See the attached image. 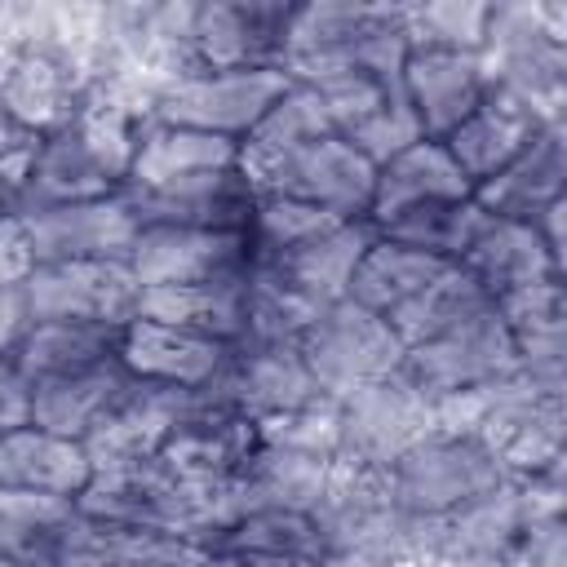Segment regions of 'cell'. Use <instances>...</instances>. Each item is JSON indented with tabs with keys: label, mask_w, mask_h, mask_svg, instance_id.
<instances>
[{
	"label": "cell",
	"mask_w": 567,
	"mask_h": 567,
	"mask_svg": "<svg viewBox=\"0 0 567 567\" xmlns=\"http://www.w3.org/2000/svg\"><path fill=\"white\" fill-rule=\"evenodd\" d=\"M75 509L97 523H120L137 532H159L177 536L190 545L213 549L221 532L244 514L235 483H190L173 470H164L155 456L151 461H128V465H102L75 496Z\"/></svg>",
	"instance_id": "6da1fadb"
},
{
	"label": "cell",
	"mask_w": 567,
	"mask_h": 567,
	"mask_svg": "<svg viewBox=\"0 0 567 567\" xmlns=\"http://www.w3.org/2000/svg\"><path fill=\"white\" fill-rule=\"evenodd\" d=\"M408 18L403 4L372 0H310L292 9L284 71L297 84H319L337 75H368L399 84L408 62Z\"/></svg>",
	"instance_id": "7a4b0ae2"
},
{
	"label": "cell",
	"mask_w": 567,
	"mask_h": 567,
	"mask_svg": "<svg viewBox=\"0 0 567 567\" xmlns=\"http://www.w3.org/2000/svg\"><path fill=\"white\" fill-rule=\"evenodd\" d=\"M142 124L146 120L133 115L128 106L93 93L89 111L75 124L35 142V159H31V177H27V195H22L18 217H27L35 208L89 204V199L120 195L128 182V164H133V146H137Z\"/></svg>",
	"instance_id": "3957f363"
},
{
	"label": "cell",
	"mask_w": 567,
	"mask_h": 567,
	"mask_svg": "<svg viewBox=\"0 0 567 567\" xmlns=\"http://www.w3.org/2000/svg\"><path fill=\"white\" fill-rule=\"evenodd\" d=\"M93 58L89 31L66 35L53 22L13 35V49L0 58V115L22 137H53L75 124L93 102Z\"/></svg>",
	"instance_id": "277c9868"
},
{
	"label": "cell",
	"mask_w": 567,
	"mask_h": 567,
	"mask_svg": "<svg viewBox=\"0 0 567 567\" xmlns=\"http://www.w3.org/2000/svg\"><path fill=\"white\" fill-rule=\"evenodd\" d=\"M328 567H421L425 523L385 487V474L337 465L328 492L310 509Z\"/></svg>",
	"instance_id": "5b68a950"
},
{
	"label": "cell",
	"mask_w": 567,
	"mask_h": 567,
	"mask_svg": "<svg viewBox=\"0 0 567 567\" xmlns=\"http://www.w3.org/2000/svg\"><path fill=\"white\" fill-rule=\"evenodd\" d=\"M492 89L523 102L545 124H563L567 106V4H492L483 35Z\"/></svg>",
	"instance_id": "8992f818"
},
{
	"label": "cell",
	"mask_w": 567,
	"mask_h": 567,
	"mask_svg": "<svg viewBox=\"0 0 567 567\" xmlns=\"http://www.w3.org/2000/svg\"><path fill=\"white\" fill-rule=\"evenodd\" d=\"M563 509V474L514 478L434 523H425L421 567H505L527 523Z\"/></svg>",
	"instance_id": "52a82bcc"
},
{
	"label": "cell",
	"mask_w": 567,
	"mask_h": 567,
	"mask_svg": "<svg viewBox=\"0 0 567 567\" xmlns=\"http://www.w3.org/2000/svg\"><path fill=\"white\" fill-rule=\"evenodd\" d=\"M505 483H514V474L478 434L465 430H434L385 470L390 496L421 523H434Z\"/></svg>",
	"instance_id": "ba28073f"
},
{
	"label": "cell",
	"mask_w": 567,
	"mask_h": 567,
	"mask_svg": "<svg viewBox=\"0 0 567 567\" xmlns=\"http://www.w3.org/2000/svg\"><path fill=\"white\" fill-rule=\"evenodd\" d=\"M439 430V408L403 372L350 390L332 403V456L350 470L385 474L412 443Z\"/></svg>",
	"instance_id": "9c48e42d"
},
{
	"label": "cell",
	"mask_w": 567,
	"mask_h": 567,
	"mask_svg": "<svg viewBox=\"0 0 567 567\" xmlns=\"http://www.w3.org/2000/svg\"><path fill=\"white\" fill-rule=\"evenodd\" d=\"M297 350H301V363L310 368V377L328 403L346 399L359 385L394 377L403 368V354H408L403 341L394 337L390 319L354 306L350 297L323 306L310 319V328L301 332Z\"/></svg>",
	"instance_id": "30bf717a"
},
{
	"label": "cell",
	"mask_w": 567,
	"mask_h": 567,
	"mask_svg": "<svg viewBox=\"0 0 567 567\" xmlns=\"http://www.w3.org/2000/svg\"><path fill=\"white\" fill-rule=\"evenodd\" d=\"M288 84V71H182L151 97V120L244 142Z\"/></svg>",
	"instance_id": "8fae6325"
},
{
	"label": "cell",
	"mask_w": 567,
	"mask_h": 567,
	"mask_svg": "<svg viewBox=\"0 0 567 567\" xmlns=\"http://www.w3.org/2000/svg\"><path fill=\"white\" fill-rule=\"evenodd\" d=\"M292 9L284 0L190 4L186 71H284Z\"/></svg>",
	"instance_id": "7c38bea8"
},
{
	"label": "cell",
	"mask_w": 567,
	"mask_h": 567,
	"mask_svg": "<svg viewBox=\"0 0 567 567\" xmlns=\"http://www.w3.org/2000/svg\"><path fill=\"white\" fill-rule=\"evenodd\" d=\"M27 323H111L137 315V279L128 261H44L22 275Z\"/></svg>",
	"instance_id": "4fadbf2b"
},
{
	"label": "cell",
	"mask_w": 567,
	"mask_h": 567,
	"mask_svg": "<svg viewBox=\"0 0 567 567\" xmlns=\"http://www.w3.org/2000/svg\"><path fill=\"white\" fill-rule=\"evenodd\" d=\"M399 372L430 399L474 394V390H492L518 372V346L492 306L487 315H478L425 346H412L403 354Z\"/></svg>",
	"instance_id": "5bb4252c"
},
{
	"label": "cell",
	"mask_w": 567,
	"mask_h": 567,
	"mask_svg": "<svg viewBox=\"0 0 567 567\" xmlns=\"http://www.w3.org/2000/svg\"><path fill=\"white\" fill-rule=\"evenodd\" d=\"M213 399L248 421H279L292 412L323 408L328 399L319 394L310 368L301 363L297 346H230L221 372L208 381Z\"/></svg>",
	"instance_id": "9a60e30c"
},
{
	"label": "cell",
	"mask_w": 567,
	"mask_h": 567,
	"mask_svg": "<svg viewBox=\"0 0 567 567\" xmlns=\"http://www.w3.org/2000/svg\"><path fill=\"white\" fill-rule=\"evenodd\" d=\"M372 190H377V168L337 133L292 151L257 186V195H288L332 213L337 221H368Z\"/></svg>",
	"instance_id": "2e32d148"
},
{
	"label": "cell",
	"mask_w": 567,
	"mask_h": 567,
	"mask_svg": "<svg viewBox=\"0 0 567 567\" xmlns=\"http://www.w3.org/2000/svg\"><path fill=\"white\" fill-rule=\"evenodd\" d=\"M18 221H22L31 266H44V261H128L137 230H142L124 190L111 199L35 208Z\"/></svg>",
	"instance_id": "e0dca14e"
},
{
	"label": "cell",
	"mask_w": 567,
	"mask_h": 567,
	"mask_svg": "<svg viewBox=\"0 0 567 567\" xmlns=\"http://www.w3.org/2000/svg\"><path fill=\"white\" fill-rule=\"evenodd\" d=\"M261 443V425L226 412L208 385L195 390V412L164 439L155 461L190 483H235Z\"/></svg>",
	"instance_id": "ac0fdd59"
},
{
	"label": "cell",
	"mask_w": 567,
	"mask_h": 567,
	"mask_svg": "<svg viewBox=\"0 0 567 567\" xmlns=\"http://www.w3.org/2000/svg\"><path fill=\"white\" fill-rule=\"evenodd\" d=\"M252 266V248L244 230H195V226H142L128 252V270L137 288L168 284H204L221 275H239Z\"/></svg>",
	"instance_id": "d6986e66"
},
{
	"label": "cell",
	"mask_w": 567,
	"mask_h": 567,
	"mask_svg": "<svg viewBox=\"0 0 567 567\" xmlns=\"http://www.w3.org/2000/svg\"><path fill=\"white\" fill-rule=\"evenodd\" d=\"M399 89L421 120V133L443 142L492 89L487 66L478 53H452V49H412L399 75Z\"/></svg>",
	"instance_id": "ffe728a7"
},
{
	"label": "cell",
	"mask_w": 567,
	"mask_h": 567,
	"mask_svg": "<svg viewBox=\"0 0 567 567\" xmlns=\"http://www.w3.org/2000/svg\"><path fill=\"white\" fill-rule=\"evenodd\" d=\"M142 226H195V230H244L257 204L252 182L235 168L199 173L155 190H124Z\"/></svg>",
	"instance_id": "44dd1931"
},
{
	"label": "cell",
	"mask_w": 567,
	"mask_h": 567,
	"mask_svg": "<svg viewBox=\"0 0 567 567\" xmlns=\"http://www.w3.org/2000/svg\"><path fill=\"white\" fill-rule=\"evenodd\" d=\"M195 412V390L182 385H151L137 381L128 385V394L120 399V408L84 439V452L93 461V470L102 465H128V461H151L164 439Z\"/></svg>",
	"instance_id": "7402d4cb"
},
{
	"label": "cell",
	"mask_w": 567,
	"mask_h": 567,
	"mask_svg": "<svg viewBox=\"0 0 567 567\" xmlns=\"http://www.w3.org/2000/svg\"><path fill=\"white\" fill-rule=\"evenodd\" d=\"M226 354L230 346L221 341H208V337H195V332H182V328H168L142 315H133L120 328V350H115L128 377L151 381V385H182V390L208 385L221 372Z\"/></svg>",
	"instance_id": "603a6c76"
},
{
	"label": "cell",
	"mask_w": 567,
	"mask_h": 567,
	"mask_svg": "<svg viewBox=\"0 0 567 567\" xmlns=\"http://www.w3.org/2000/svg\"><path fill=\"white\" fill-rule=\"evenodd\" d=\"M567 195V128L545 124L501 173L474 186V204L492 217L532 221L540 208Z\"/></svg>",
	"instance_id": "cb8c5ba5"
},
{
	"label": "cell",
	"mask_w": 567,
	"mask_h": 567,
	"mask_svg": "<svg viewBox=\"0 0 567 567\" xmlns=\"http://www.w3.org/2000/svg\"><path fill=\"white\" fill-rule=\"evenodd\" d=\"M213 549L159 536V532H137L120 523H97L75 509V523L62 540V554L53 567H208Z\"/></svg>",
	"instance_id": "d4e9b609"
},
{
	"label": "cell",
	"mask_w": 567,
	"mask_h": 567,
	"mask_svg": "<svg viewBox=\"0 0 567 567\" xmlns=\"http://www.w3.org/2000/svg\"><path fill=\"white\" fill-rule=\"evenodd\" d=\"M456 266H465L492 301L505 292H518L527 284H540V279H567V266L545 248V239L536 235L532 221H509V217H492V213Z\"/></svg>",
	"instance_id": "484cf974"
},
{
	"label": "cell",
	"mask_w": 567,
	"mask_h": 567,
	"mask_svg": "<svg viewBox=\"0 0 567 567\" xmlns=\"http://www.w3.org/2000/svg\"><path fill=\"white\" fill-rule=\"evenodd\" d=\"M244 306H248V270L204 279V284H168V288H142L137 315L235 346L244 337Z\"/></svg>",
	"instance_id": "4316f807"
},
{
	"label": "cell",
	"mask_w": 567,
	"mask_h": 567,
	"mask_svg": "<svg viewBox=\"0 0 567 567\" xmlns=\"http://www.w3.org/2000/svg\"><path fill=\"white\" fill-rule=\"evenodd\" d=\"M545 128L540 115H532L523 102H514L501 89H487V97L443 137L447 155L456 159V168L470 177V186L487 182L492 173H501L536 133Z\"/></svg>",
	"instance_id": "83f0119b"
},
{
	"label": "cell",
	"mask_w": 567,
	"mask_h": 567,
	"mask_svg": "<svg viewBox=\"0 0 567 567\" xmlns=\"http://www.w3.org/2000/svg\"><path fill=\"white\" fill-rule=\"evenodd\" d=\"M133 377L120 359H106L97 368L58 377V381H40L31 385V425L58 434V439H75L84 443L128 394Z\"/></svg>",
	"instance_id": "f1b7e54d"
},
{
	"label": "cell",
	"mask_w": 567,
	"mask_h": 567,
	"mask_svg": "<svg viewBox=\"0 0 567 567\" xmlns=\"http://www.w3.org/2000/svg\"><path fill=\"white\" fill-rule=\"evenodd\" d=\"M377 239V226L372 221H341L337 230L310 239L306 248L288 252V257H275V261H252L261 270H270L284 288H292L297 297H306L310 306H332V301H346L350 292V279H354V266L363 261V252L372 248Z\"/></svg>",
	"instance_id": "f546056e"
},
{
	"label": "cell",
	"mask_w": 567,
	"mask_h": 567,
	"mask_svg": "<svg viewBox=\"0 0 567 567\" xmlns=\"http://www.w3.org/2000/svg\"><path fill=\"white\" fill-rule=\"evenodd\" d=\"M93 478V461L84 443L58 439L40 425H22L0 434V487L4 492H40L75 501Z\"/></svg>",
	"instance_id": "4dcf8cb0"
},
{
	"label": "cell",
	"mask_w": 567,
	"mask_h": 567,
	"mask_svg": "<svg viewBox=\"0 0 567 567\" xmlns=\"http://www.w3.org/2000/svg\"><path fill=\"white\" fill-rule=\"evenodd\" d=\"M230 567H328L319 527L297 509H248L213 545Z\"/></svg>",
	"instance_id": "1f68e13d"
},
{
	"label": "cell",
	"mask_w": 567,
	"mask_h": 567,
	"mask_svg": "<svg viewBox=\"0 0 567 567\" xmlns=\"http://www.w3.org/2000/svg\"><path fill=\"white\" fill-rule=\"evenodd\" d=\"M474 186L470 177L456 168V159L447 155L443 142L421 137L416 146L399 151L394 159H385L377 168V190H372V208L368 221L385 226L390 217L416 208V204H439V199H470Z\"/></svg>",
	"instance_id": "d6a6232c"
},
{
	"label": "cell",
	"mask_w": 567,
	"mask_h": 567,
	"mask_svg": "<svg viewBox=\"0 0 567 567\" xmlns=\"http://www.w3.org/2000/svg\"><path fill=\"white\" fill-rule=\"evenodd\" d=\"M235 164H239V142L146 120L137 128V146H133L124 190H155V186L186 182V177H199V173H221V168H235Z\"/></svg>",
	"instance_id": "836d02e7"
},
{
	"label": "cell",
	"mask_w": 567,
	"mask_h": 567,
	"mask_svg": "<svg viewBox=\"0 0 567 567\" xmlns=\"http://www.w3.org/2000/svg\"><path fill=\"white\" fill-rule=\"evenodd\" d=\"M332 133V120H328V111H323V102H319V93L310 89V84H288L284 89V97L252 124V133L239 142V173L252 182V190L261 186V177L275 168V164H284L292 151H301V146H310V142H319V137H328Z\"/></svg>",
	"instance_id": "e575fe53"
},
{
	"label": "cell",
	"mask_w": 567,
	"mask_h": 567,
	"mask_svg": "<svg viewBox=\"0 0 567 567\" xmlns=\"http://www.w3.org/2000/svg\"><path fill=\"white\" fill-rule=\"evenodd\" d=\"M120 328L111 323H27L9 350V363L27 377V385L58 381L84 368L115 359Z\"/></svg>",
	"instance_id": "d590c367"
},
{
	"label": "cell",
	"mask_w": 567,
	"mask_h": 567,
	"mask_svg": "<svg viewBox=\"0 0 567 567\" xmlns=\"http://www.w3.org/2000/svg\"><path fill=\"white\" fill-rule=\"evenodd\" d=\"M487 310H492V297L483 292V284L465 266L447 261L416 297H408L385 319H390L394 337L403 341V350H412V346H425V341H434V337H443V332L487 315Z\"/></svg>",
	"instance_id": "8d00e7d4"
},
{
	"label": "cell",
	"mask_w": 567,
	"mask_h": 567,
	"mask_svg": "<svg viewBox=\"0 0 567 567\" xmlns=\"http://www.w3.org/2000/svg\"><path fill=\"white\" fill-rule=\"evenodd\" d=\"M75 523V501L0 487V558L13 567H53Z\"/></svg>",
	"instance_id": "74e56055"
},
{
	"label": "cell",
	"mask_w": 567,
	"mask_h": 567,
	"mask_svg": "<svg viewBox=\"0 0 567 567\" xmlns=\"http://www.w3.org/2000/svg\"><path fill=\"white\" fill-rule=\"evenodd\" d=\"M447 261L443 257H430L421 248H408V244H394L385 235L372 239V248L363 252V261L354 266V279H350V301L363 306V310H377V315H394L408 297H416Z\"/></svg>",
	"instance_id": "f35d334b"
},
{
	"label": "cell",
	"mask_w": 567,
	"mask_h": 567,
	"mask_svg": "<svg viewBox=\"0 0 567 567\" xmlns=\"http://www.w3.org/2000/svg\"><path fill=\"white\" fill-rule=\"evenodd\" d=\"M487 213L470 199H439V204H416L399 217H390L385 226H377V235L394 239V244H408V248H421L430 257H443V261H461L465 248L474 244V235L483 230Z\"/></svg>",
	"instance_id": "ab89813d"
},
{
	"label": "cell",
	"mask_w": 567,
	"mask_h": 567,
	"mask_svg": "<svg viewBox=\"0 0 567 567\" xmlns=\"http://www.w3.org/2000/svg\"><path fill=\"white\" fill-rule=\"evenodd\" d=\"M315 315H319V306H310L306 297H297L292 288H284L270 270L248 266L244 337L235 346H297Z\"/></svg>",
	"instance_id": "60d3db41"
},
{
	"label": "cell",
	"mask_w": 567,
	"mask_h": 567,
	"mask_svg": "<svg viewBox=\"0 0 567 567\" xmlns=\"http://www.w3.org/2000/svg\"><path fill=\"white\" fill-rule=\"evenodd\" d=\"M341 221L323 208H310L301 199H288V195H257L252 204V217L244 226L248 235V248H252V261H275V257H288L297 248H306L310 239L337 230Z\"/></svg>",
	"instance_id": "b9f144b4"
},
{
	"label": "cell",
	"mask_w": 567,
	"mask_h": 567,
	"mask_svg": "<svg viewBox=\"0 0 567 567\" xmlns=\"http://www.w3.org/2000/svg\"><path fill=\"white\" fill-rule=\"evenodd\" d=\"M403 18L412 49L483 53L492 0H425V4H403Z\"/></svg>",
	"instance_id": "7bdbcfd3"
},
{
	"label": "cell",
	"mask_w": 567,
	"mask_h": 567,
	"mask_svg": "<svg viewBox=\"0 0 567 567\" xmlns=\"http://www.w3.org/2000/svg\"><path fill=\"white\" fill-rule=\"evenodd\" d=\"M337 137H346L372 168H381V164L394 159L399 151L416 146L425 133H421V120L412 115V106H408V97H403V89H399V93L385 97L368 120H359L350 133H337Z\"/></svg>",
	"instance_id": "ee69618b"
},
{
	"label": "cell",
	"mask_w": 567,
	"mask_h": 567,
	"mask_svg": "<svg viewBox=\"0 0 567 567\" xmlns=\"http://www.w3.org/2000/svg\"><path fill=\"white\" fill-rule=\"evenodd\" d=\"M505 567H567V523H563V509L532 518Z\"/></svg>",
	"instance_id": "f6af8a7d"
},
{
	"label": "cell",
	"mask_w": 567,
	"mask_h": 567,
	"mask_svg": "<svg viewBox=\"0 0 567 567\" xmlns=\"http://www.w3.org/2000/svg\"><path fill=\"white\" fill-rule=\"evenodd\" d=\"M31 159H35V137H13V142L0 146V217H18L22 213Z\"/></svg>",
	"instance_id": "bcb514c9"
},
{
	"label": "cell",
	"mask_w": 567,
	"mask_h": 567,
	"mask_svg": "<svg viewBox=\"0 0 567 567\" xmlns=\"http://www.w3.org/2000/svg\"><path fill=\"white\" fill-rule=\"evenodd\" d=\"M31 425V385L27 377L9 363V354H0V434Z\"/></svg>",
	"instance_id": "7dc6e473"
},
{
	"label": "cell",
	"mask_w": 567,
	"mask_h": 567,
	"mask_svg": "<svg viewBox=\"0 0 567 567\" xmlns=\"http://www.w3.org/2000/svg\"><path fill=\"white\" fill-rule=\"evenodd\" d=\"M27 270H31V252L22 239V221L0 217V284H22Z\"/></svg>",
	"instance_id": "c3c4849f"
},
{
	"label": "cell",
	"mask_w": 567,
	"mask_h": 567,
	"mask_svg": "<svg viewBox=\"0 0 567 567\" xmlns=\"http://www.w3.org/2000/svg\"><path fill=\"white\" fill-rule=\"evenodd\" d=\"M27 328V306H22V288L18 284H0V354L13 350V341Z\"/></svg>",
	"instance_id": "681fc988"
},
{
	"label": "cell",
	"mask_w": 567,
	"mask_h": 567,
	"mask_svg": "<svg viewBox=\"0 0 567 567\" xmlns=\"http://www.w3.org/2000/svg\"><path fill=\"white\" fill-rule=\"evenodd\" d=\"M0 567H13V563H4V558H0Z\"/></svg>",
	"instance_id": "f907efd6"
},
{
	"label": "cell",
	"mask_w": 567,
	"mask_h": 567,
	"mask_svg": "<svg viewBox=\"0 0 567 567\" xmlns=\"http://www.w3.org/2000/svg\"><path fill=\"white\" fill-rule=\"evenodd\" d=\"M208 567H213V558H208Z\"/></svg>",
	"instance_id": "816d5d0a"
}]
</instances>
